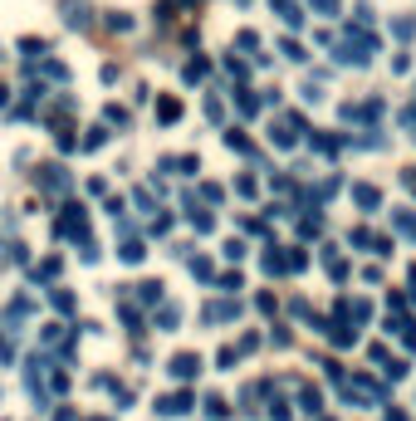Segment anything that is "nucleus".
Masks as SVG:
<instances>
[{
  "label": "nucleus",
  "mask_w": 416,
  "mask_h": 421,
  "mask_svg": "<svg viewBox=\"0 0 416 421\" xmlns=\"http://www.w3.org/2000/svg\"><path fill=\"white\" fill-rule=\"evenodd\" d=\"M196 367H201V358H196V353H181V358H172V373H177V378H196Z\"/></svg>",
  "instance_id": "1"
},
{
  "label": "nucleus",
  "mask_w": 416,
  "mask_h": 421,
  "mask_svg": "<svg viewBox=\"0 0 416 421\" xmlns=\"http://www.w3.org/2000/svg\"><path fill=\"white\" fill-rule=\"evenodd\" d=\"M157 407H162V416H177V411H186V407H191V397H186V392H177V397H162Z\"/></svg>",
  "instance_id": "2"
},
{
  "label": "nucleus",
  "mask_w": 416,
  "mask_h": 421,
  "mask_svg": "<svg viewBox=\"0 0 416 421\" xmlns=\"http://www.w3.org/2000/svg\"><path fill=\"white\" fill-rule=\"evenodd\" d=\"M392 226H397L402 235H411V240H416V216H411V210H392Z\"/></svg>",
  "instance_id": "3"
},
{
  "label": "nucleus",
  "mask_w": 416,
  "mask_h": 421,
  "mask_svg": "<svg viewBox=\"0 0 416 421\" xmlns=\"http://www.w3.org/2000/svg\"><path fill=\"white\" fill-rule=\"evenodd\" d=\"M157 113H162V123H172V118H181V103H177V98H162Z\"/></svg>",
  "instance_id": "4"
},
{
  "label": "nucleus",
  "mask_w": 416,
  "mask_h": 421,
  "mask_svg": "<svg viewBox=\"0 0 416 421\" xmlns=\"http://www.w3.org/2000/svg\"><path fill=\"white\" fill-rule=\"evenodd\" d=\"M353 196H357V206H368V210H373V206H377V186H357V191H353Z\"/></svg>",
  "instance_id": "5"
},
{
  "label": "nucleus",
  "mask_w": 416,
  "mask_h": 421,
  "mask_svg": "<svg viewBox=\"0 0 416 421\" xmlns=\"http://www.w3.org/2000/svg\"><path fill=\"white\" fill-rule=\"evenodd\" d=\"M142 255H147V250H142L137 240H128V245H123V260H128V265H137V260H142Z\"/></svg>",
  "instance_id": "6"
},
{
  "label": "nucleus",
  "mask_w": 416,
  "mask_h": 421,
  "mask_svg": "<svg viewBox=\"0 0 416 421\" xmlns=\"http://www.w3.org/2000/svg\"><path fill=\"white\" fill-rule=\"evenodd\" d=\"M314 6H319L324 15H333V10H338V0H314Z\"/></svg>",
  "instance_id": "7"
}]
</instances>
